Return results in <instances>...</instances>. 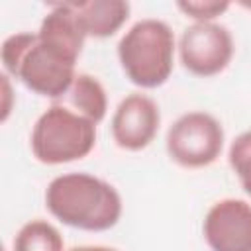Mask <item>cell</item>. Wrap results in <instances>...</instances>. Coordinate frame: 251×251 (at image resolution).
I'll return each instance as SVG.
<instances>
[{"instance_id":"cell-13","label":"cell","mask_w":251,"mask_h":251,"mask_svg":"<svg viewBox=\"0 0 251 251\" xmlns=\"http://www.w3.org/2000/svg\"><path fill=\"white\" fill-rule=\"evenodd\" d=\"M226 0H178L176 8L194 22H216L222 14L229 10Z\"/></svg>"},{"instance_id":"cell-3","label":"cell","mask_w":251,"mask_h":251,"mask_svg":"<svg viewBox=\"0 0 251 251\" xmlns=\"http://www.w3.org/2000/svg\"><path fill=\"white\" fill-rule=\"evenodd\" d=\"M176 39L159 18H141L118 41V61L126 78L145 90L165 84L175 67Z\"/></svg>"},{"instance_id":"cell-5","label":"cell","mask_w":251,"mask_h":251,"mask_svg":"<svg viewBox=\"0 0 251 251\" xmlns=\"http://www.w3.org/2000/svg\"><path fill=\"white\" fill-rule=\"evenodd\" d=\"M224 139V127L216 116L192 110L173 122L165 137V149L178 167L204 169L222 155Z\"/></svg>"},{"instance_id":"cell-1","label":"cell","mask_w":251,"mask_h":251,"mask_svg":"<svg viewBox=\"0 0 251 251\" xmlns=\"http://www.w3.org/2000/svg\"><path fill=\"white\" fill-rule=\"evenodd\" d=\"M86 35L71 2L51 4L37 31H16L2 41V73L31 92L61 100L71 88Z\"/></svg>"},{"instance_id":"cell-11","label":"cell","mask_w":251,"mask_h":251,"mask_svg":"<svg viewBox=\"0 0 251 251\" xmlns=\"http://www.w3.org/2000/svg\"><path fill=\"white\" fill-rule=\"evenodd\" d=\"M14 251H65L61 231L47 220L35 218L25 222L12 241Z\"/></svg>"},{"instance_id":"cell-6","label":"cell","mask_w":251,"mask_h":251,"mask_svg":"<svg viewBox=\"0 0 251 251\" xmlns=\"http://www.w3.org/2000/svg\"><path fill=\"white\" fill-rule=\"evenodd\" d=\"M182 67L194 76L220 75L233 57L235 45L231 31L218 22H192L176 41Z\"/></svg>"},{"instance_id":"cell-4","label":"cell","mask_w":251,"mask_h":251,"mask_svg":"<svg viewBox=\"0 0 251 251\" xmlns=\"http://www.w3.org/2000/svg\"><path fill=\"white\" fill-rule=\"evenodd\" d=\"M31 155L43 165H65L84 159L96 147V124L53 102L33 124Z\"/></svg>"},{"instance_id":"cell-8","label":"cell","mask_w":251,"mask_h":251,"mask_svg":"<svg viewBox=\"0 0 251 251\" xmlns=\"http://www.w3.org/2000/svg\"><path fill=\"white\" fill-rule=\"evenodd\" d=\"M212 251H251V204L241 198L214 202L202 222Z\"/></svg>"},{"instance_id":"cell-7","label":"cell","mask_w":251,"mask_h":251,"mask_svg":"<svg viewBox=\"0 0 251 251\" xmlns=\"http://www.w3.org/2000/svg\"><path fill=\"white\" fill-rule=\"evenodd\" d=\"M159 126V104L143 92H131L122 98L110 120L112 139L124 151H141L151 145Z\"/></svg>"},{"instance_id":"cell-12","label":"cell","mask_w":251,"mask_h":251,"mask_svg":"<svg viewBox=\"0 0 251 251\" xmlns=\"http://www.w3.org/2000/svg\"><path fill=\"white\" fill-rule=\"evenodd\" d=\"M227 161L243 190L251 196V129L241 131L229 145Z\"/></svg>"},{"instance_id":"cell-2","label":"cell","mask_w":251,"mask_h":251,"mask_svg":"<svg viewBox=\"0 0 251 251\" xmlns=\"http://www.w3.org/2000/svg\"><path fill=\"white\" fill-rule=\"evenodd\" d=\"M45 208L61 224L82 231H106L124 212L114 184L90 173H63L45 188Z\"/></svg>"},{"instance_id":"cell-9","label":"cell","mask_w":251,"mask_h":251,"mask_svg":"<svg viewBox=\"0 0 251 251\" xmlns=\"http://www.w3.org/2000/svg\"><path fill=\"white\" fill-rule=\"evenodd\" d=\"M86 37L106 39L118 33L129 18L131 6L126 0H82L71 2Z\"/></svg>"},{"instance_id":"cell-15","label":"cell","mask_w":251,"mask_h":251,"mask_svg":"<svg viewBox=\"0 0 251 251\" xmlns=\"http://www.w3.org/2000/svg\"><path fill=\"white\" fill-rule=\"evenodd\" d=\"M67 251H118V249L108 247V245H75Z\"/></svg>"},{"instance_id":"cell-10","label":"cell","mask_w":251,"mask_h":251,"mask_svg":"<svg viewBox=\"0 0 251 251\" xmlns=\"http://www.w3.org/2000/svg\"><path fill=\"white\" fill-rule=\"evenodd\" d=\"M57 102H61L67 108H71L73 112L88 118L96 126L106 118V112H108L106 88L102 86V82L96 76H92L88 73H78L75 76L71 88L67 90V94Z\"/></svg>"},{"instance_id":"cell-14","label":"cell","mask_w":251,"mask_h":251,"mask_svg":"<svg viewBox=\"0 0 251 251\" xmlns=\"http://www.w3.org/2000/svg\"><path fill=\"white\" fill-rule=\"evenodd\" d=\"M2 94H4V104H2V122H6L8 120V116H10V112H12V98H14V94H12V84H10V78L12 76H8L6 73H2Z\"/></svg>"}]
</instances>
